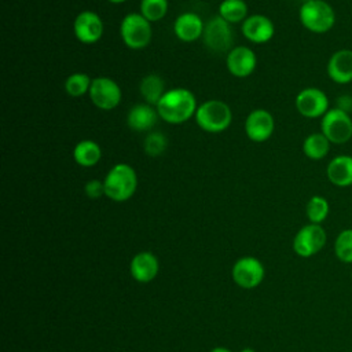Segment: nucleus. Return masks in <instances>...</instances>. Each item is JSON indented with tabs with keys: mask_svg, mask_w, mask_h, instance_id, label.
<instances>
[{
	"mask_svg": "<svg viewBox=\"0 0 352 352\" xmlns=\"http://www.w3.org/2000/svg\"><path fill=\"white\" fill-rule=\"evenodd\" d=\"M161 120L168 124H183L195 116L198 109L194 94L187 88L168 89L155 106Z\"/></svg>",
	"mask_w": 352,
	"mask_h": 352,
	"instance_id": "f257e3e1",
	"label": "nucleus"
},
{
	"mask_svg": "<svg viewBox=\"0 0 352 352\" xmlns=\"http://www.w3.org/2000/svg\"><path fill=\"white\" fill-rule=\"evenodd\" d=\"M104 195L114 202L128 201L138 188V175L128 164H116L104 176Z\"/></svg>",
	"mask_w": 352,
	"mask_h": 352,
	"instance_id": "f03ea898",
	"label": "nucleus"
},
{
	"mask_svg": "<svg viewBox=\"0 0 352 352\" xmlns=\"http://www.w3.org/2000/svg\"><path fill=\"white\" fill-rule=\"evenodd\" d=\"M194 118L202 131L209 133H220L231 125L232 111L226 102L210 99L198 104Z\"/></svg>",
	"mask_w": 352,
	"mask_h": 352,
	"instance_id": "7ed1b4c3",
	"label": "nucleus"
},
{
	"mask_svg": "<svg viewBox=\"0 0 352 352\" xmlns=\"http://www.w3.org/2000/svg\"><path fill=\"white\" fill-rule=\"evenodd\" d=\"M301 25L316 34L329 32L336 23L334 8L324 0H309L298 10Z\"/></svg>",
	"mask_w": 352,
	"mask_h": 352,
	"instance_id": "20e7f679",
	"label": "nucleus"
},
{
	"mask_svg": "<svg viewBox=\"0 0 352 352\" xmlns=\"http://www.w3.org/2000/svg\"><path fill=\"white\" fill-rule=\"evenodd\" d=\"M120 34L122 43L131 50L146 48L153 37L151 22L140 12L126 14L120 23Z\"/></svg>",
	"mask_w": 352,
	"mask_h": 352,
	"instance_id": "39448f33",
	"label": "nucleus"
},
{
	"mask_svg": "<svg viewBox=\"0 0 352 352\" xmlns=\"http://www.w3.org/2000/svg\"><path fill=\"white\" fill-rule=\"evenodd\" d=\"M320 132L334 144H344L352 138V118L341 109H329L320 118Z\"/></svg>",
	"mask_w": 352,
	"mask_h": 352,
	"instance_id": "423d86ee",
	"label": "nucleus"
},
{
	"mask_svg": "<svg viewBox=\"0 0 352 352\" xmlns=\"http://www.w3.org/2000/svg\"><path fill=\"white\" fill-rule=\"evenodd\" d=\"M326 231L320 224L309 223L301 227L293 239V250L297 256L308 258L319 253L326 245Z\"/></svg>",
	"mask_w": 352,
	"mask_h": 352,
	"instance_id": "0eeeda50",
	"label": "nucleus"
},
{
	"mask_svg": "<svg viewBox=\"0 0 352 352\" xmlns=\"http://www.w3.org/2000/svg\"><path fill=\"white\" fill-rule=\"evenodd\" d=\"M89 99L100 110L116 109L122 98L120 85L110 77H95L89 88Z\"/></svg>",
	"mask_w": 352,
	"mask_h": 352,
	"instance_id": "6e6552de",
	"label": "nucleus"
},
{
	"mask_svg": "<svg viewBox=\"0 0 352 352\" xmlns=\"http://www.w3.org/2000/svg\"><path fill=\"white\" fill-rule=\"evenodd\" d=\"M232 29L227 21L220 15L212 16L204 28L202 40L205 45L213 52H228L232 44Z\"/></svg>",
	"mask_w": 352,
	"mask_h": 352,
	"instance_id": "1a4fd4ad",
	"label": "nucleus"
},
{
	"mask_svg": "<svg viewBox=\"0 0 352 352\" xmlns=\"http://www.w3.org/2000/svg\"><path fill=\"white\" fill-rule=\"evenodd\" d=\"M234 282L242 289H254L257 287L265 275L263 263L252 256L242 257L235 261L231 271Z\"/></svg>",
	"mask_w": 352,
	"mask_h": 352,
	"instance_id": "9d476101",
	"label": "nucleus"
},
{
	"mask_svg": "<svg viewBox=\"0 0 352 352\" xmlns=\"http://www.w3.org/2000/svg\"><path fill=\"white\" fill-rule=\"evenodd\" d=\"M297 111L305 118H322L329 110V98L319 88L301 89L294 100Z\"/></svg>",
	"mask_w": 352,
	"mask_h": 352,
	"instance_id": "9b49d317",
	"label": "nucleus"
},
{
	"mask_svg": "<svg viewBox=\"0 0 352 352\" xmlns=\"http://www.w3.org/2000/svg\"><path fill=\"white\" fill-rule=\"evenodd\" d=\"M103 21L95 11H81L73 22V33L82 44H95L103 36Z\"/></svg>",
	"mask_w": 352,
	"mask_h": 352,
	"instance_id": "f8f14e48",
	"label": "nucleus"
},
{
	"mask_svg": "<svg viewBox=\"0 0 352 352\" xmlns=\"http://www.w3.org/2000/svg\"><path fill=\"white\" fill-rule=\"evenodd\" d=\"M275 131L274 116L265 109H256L250 111L245 120V133L256 143L268 140Z\"/></svg>",
	"mask_w": 352,
	"mask_h": 352,
	"instance_id": "ddd939ff",
	"label": "nucleus"
},
{
	"mask_svg": "<svg viewBox=\"0 0 352 352\" xmlns=\"http://www.w3.org/2000/svg\"><path fill=\"white\" fill-rule=\"evenodd\" d=\"M227 70L239 78L250 76L257 66V56L254 51L246 45H238L227 52Z\"/></svg>",
	"mask_w": 352,
	"mask_h": 352,
	"instance_id": "4468645a",
	"label": "nucleus"
},
{
	"mask_svg": "<svg viewBox=\"0 0 352 352\" xmlns=\"http://www.w3.org/2000/svg\"><path fill=\"white\" fill-rule=\"evenodd\" d=\"M242 34L245 38L254 44H264L268 43L275 34L274 22L263 15V14H253L249 15L242 22Z\"/></svg>",
	"mask_w": 352,
	"mask_h": 352,
	"instance_id": "2eb2a0df",
	"label": "nucleus"
},
{
	"mask_svg": "<svg viewBox=\"0 0 352 352\" xmlns=\"http://www.w3.org/2000/svg\"><path fill=\"white\" fill-rule=\"evenodd\" d=\"M327 76L336 84H348L352 81V50L341 48L331 54L327 60Z\"/></svg>",
	"mask_w": 352,
	"mask_h": 352,
	"instance_id": "dca6fc26",
	"label": "nucleus"
},
{
	"mask_svg": "<svg viewBox=\"0 0 352 352\" xmlns=\"http://www.w3.org/2000/svg\"><path fill=\"white\" fill-rule=\"evenodd\" d=\"M160 270L158 258L151 252H139L136 253L129 264V271L132 278L140 283L151 282Z\"/></svg>",
	"mask_w": 352,
	"mask_h": 352,
	"instance_id": "f3484780",
	"label": "nucleus"
},
{
	"mask_svg": "<svg viewBox=\"0 0 352 352\" xmlns=\"http://www.w3.org/2000/svg\"><path fill=\"white\" fill-rule=\"evenodd\" d=\"M205 23L195 12L180 14L173 23V32L180 41L192 43L202 37Z\"/></svg>",
	"mask_w": 352,
	"mask_h": 352,
	"instance_id": "a211bd4d",
	"label": "nucleus"
},
{
	"mask_svg": "<svg viewBox=\"0 0 352 352\" xmlns=\"http://www.w3.org/2000/svg\"><path fill=\"white\" fill-rule=\"evenodd\" d=\"M157 109L148 103L133 104L126 114V125L136 132L150 131L158 120Z\"/></svg>",
	"mask_w": 352,
	"mask_h": 352,
	"instance_id": "6ab92c4d",
	"label": "nucleus"
},
{
	"mask_svg": "<svg viewBox=\"0 0 352 352\" xmlns=\"http://www.w3.org/2000/svg\"><path fill=\"white\" fill-rule=\"evenodd\" d=\"M326 176L337 187L352 186V155L341 154L331 158L326 168Z\"/></svg>",
	"mask_w": 352,
	"mask_h": 352,
	"instance_id": "aec40b11",
	"label": "nucleus"
},
{
	"mask_svg": "<svg viewBox=\"0 0 352 352\" xmlns=\"http://www.w3.org/2000/svg\"><path fill=\"white\" fill-rule=\"evenodd\" d=\"M139 92L144 100V103H148L151 106H157L164 94L165 89V81L164 78L157 73H150L144 76L139 84Z\"/></svg>",
	"mask_w": 352,
	"mask_h": 352,
	"instance_id": "412c9836",
	"label": "nucleus"
},
{
	"mask_svg": "<svg viewBox=\"0 0 352 352\" xmlns=\"http://www.w3.org/2000/svg\"><path fill=\"white\" fill-rule=\"evenodd\" d=\"M102 158V148L100 146L91 140V139H82L80 140L74 148H73V160L77 165L82 168H91L96 165Z\"/></svg>",
	"mask_w": 352,
	"mask_h": 352,
	"instance_id": "4be33fe9",
	"label": "nucleus"
},
{
	"mask_svg": "<svg viewBox=\"0 0 352 352\" xmlns=\"http://www.w3.org/2000/svg\"><path fill=\"white\" fill-rule=\"evenodd\" d=\"M330 140L322 132L309 133L302 142V153L307 158L319 161L330 151Z\"/></svg>",
	"mask_w": 352,
	"mask_h": 352,
	"instance_id": "5701e85b",
	"label": "nucleus"
},
{
	"mask_svg": "<svg viewBox=\"0 0 352 352\" xmlns=\"http://www.w3.org/2000/svg\"><path fill=\"white\" fill-rule=\"evenodd\" d=\"M219 15L231 23L243 22L248 15V6L243 0H223L219 6Z\"/></svg>",
	"mask_w": 352,
	"mask_h": 352,
	"instance_id": "b1692460",
	"label": "nucleus"
},
{
	"mask_svg": "<svg viewBox=\"0 0 352 352\" xmlns=\"http://www.w3.org/2000/svg\"><path fill=\"white\" fill-rule=\"evenodd\" d=\"M92 78L87 73L76 72L70 74L65 81V91L72 98H80L89 92Z\"/></svg>",
	"mask_w": 352,
	"mask_h": 352,
	"instance_id": "393cba45",
	"label": "nucleus"
},
{
	"mask_svg": "<svg viewBox=\"0 0 352 352\" xmlns=\"http://www.w3.org/2000/svg\"><path fill=\"white\" fill-rule=\"evenodd\" d=\"M329 212H330V206L324 197L314 195L308 199L305 213H307L309 223H314V224L323 223L326 220V217L329 216Z\"/></svg>",
	"mask_w": 352,
	"mask_h": 352,
	"instance_id": "a878e982",
	"label": "nucleus"
},
{
	"mask_svg": "<svg viewBox=\"0 0 352 352\" xmlns=\"http://www.w3.org/2000/svg\"><path fill=\"white\" fill-rule=\"evenodd\" d=\"M168 12V0H140V14L150 22L161 21Z\"/></svg>",
	"mask_w": 352,
	"mask_h": 352,
	"instance_id": "bb28decb",
	"label": "nucleus"
},
{
	"mask_svg": "<svg viewBox=\"0 0 352 352\" xmlns=\"http://www.w3.org/2000/svg\"><path fill=\"white\" fill-rule=\"evenodd\" d=\"M334 253L342 263H352V228L342 230L334 242Z\"/></svg>",
	"mask_w": 352,
	"mask_h": 352,
	"instance_id": "cd10ccee",
	"label": "nucleus"
},
{
	"mask_svg": "<svg viewBox=\"0 0 352 352\" xmlns=\"http://www.w3.org/2000/svg\"><path fill=\"white\" fill-rule=\"evenodd\" d=\"M166 147H168V139L162 132H158V131L150 132L143 142L144 153L150 157L161 155L166 150Z\"/></svg>",
	"mask_w": 352,
	"mask_h": 352,
	"instance_id": "c85d7f7f",
	"label": "nucleus"
},
{
	"mask_svg": "<svg viewBox=\"0 0 352 352\" xmlns=\"http://www.w3.org/2000/svg\"><path fill=\"white\" fill-rule=\"evenodd\" d=\"M84 192L91 199H98V198L103 197L104 195V183H103V180L91 179L89 182L85 183Z\"/></svg>",
	"mask_w": 352,
	"mask_h": 352,
	"instance_id": "c756f323",
	"label": "nucleus"
},
{
	"mask_svg": "<svg viewBox=\"0 0 352 352\" xmlns=\"http://www.w3.org/2000/svg\"><path fill=\"white\" fill-rule=\"evenodd\" d=\"M210 352H231V351L228 348H226V346H216Z\"/></svg>",
	"mask_w": 352,
	"mask_h": 352,
	"instance_id": "7c9ffc66",
	"label": "nucleus"
},
{
	"mask_svg": "<svg viewBox=\"0 0 352 352\" xmlns=\"http://www.w3.org/2000/svg\"><path fill=\"white\" fill-rule=\"evenodd\" d=\"M109 3H113V4H121V3H125L126 0H107Z\"/></svg>",
	"mask_w": 352,
	"mask_h": 352,
	"instance_id": "2f4dec72",
	"label": "nucleus"
},
{
	"mask_svg": "<svg viewBox=\"0 0 352 352\" xmlns=\"http://www.w3.org/2000/svg\"><path fill=\"white\" fill-rule=\"evenodd\" d=\"M239 352H256V351L252 349V348H243V349H241Z\"/></svg>",
	"mask_w": 352,
	"mask_h": 352,
	"instance_id": "473e14b6",
	"label": "nucleus"
},
{
	"mask_svg": "<svg viewBox=\"0 0 352 352\" xmlns=\"http://www.w3.org/2000/svg\"><path fill=\"white\" fill-rule=\"evenodd\" d=\"M301 1H302V3H307V1H309V0H301Z\"/></svg>",
	"mask_w": 352,
	"mask_h": 352,
	"instance_id": "72a5a7b5",
	"label": "nucleus"
}]
</instances>
